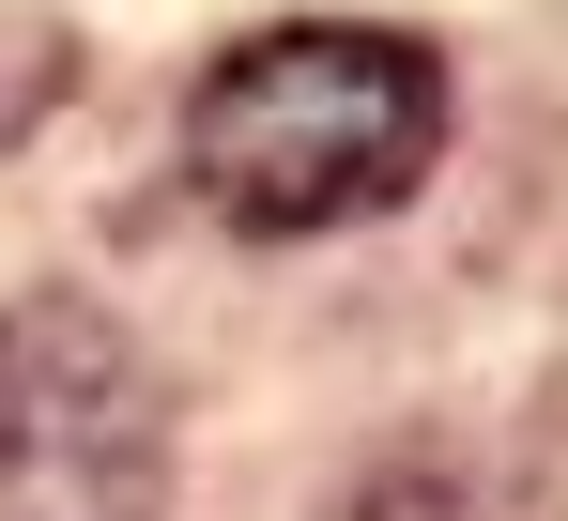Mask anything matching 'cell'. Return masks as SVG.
<instances>
[{
  "label": "cell",
  "mask_w": 568,
  "mask_h": 521,
  "mask_svg": "<svg viewBox=\"0 0 568 521\" xmlns=\"http://www.w3.org/2000/svg\"><path fill=\"white\" fill-rule=\"evenodd\" d=\"M446 154V62L415 31H354V16H292L246 31L215 78L185 92V184L231 231H338L415 200Z\"/></svg>",
  "instance_id": "cell-1"
},
{
  "label": "cell",
  "mask_w": 568,
  "mask_h": 521,
  "mask_svg": "<svg viewBox=\"0 0 568 521\" xmlns=\"http://www.w3.org/2000/svg\"><path fill=\"white\" fill-rule=\"evenodd\" d=\"M170 507V384L78 292L0 307V521H154Z\"/></svg>",
  "instance_id": "cell-2"
}]
</instances>
